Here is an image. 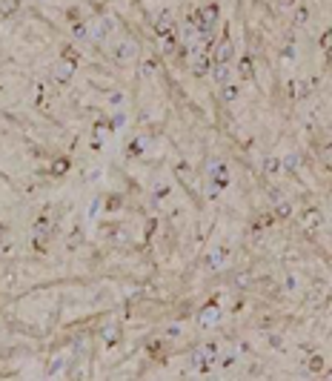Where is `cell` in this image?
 Segmentation results:
<instances>
[{"label":"cell","instance_id":"2","mask_svg":"<svg viewBox=\"0 0 332 381\" xmlns=\"http://www.w3.org/2000/svg\"><path fill=\"white\" fill-rule=\"evenodd\" d=\"M198 20H200V34H206V37H209L212 26L218 23V6H215V3L200 6V9H198Z\"/></svg>","mask_w":332,"mask_h":381},{"label":"cell","instance_id":"18","mask_svg":"<svg viewBox=\"0 0 332 381\" xmlns=\"http://www.w3.org/2000/svg\"><path fill=\"white\" fill-rule=\"evenodd\" d=\"M72 34H75L78 40H86V37H89V26L78 20V23H72Z\"/></svg>","mask_w":332,"mask_h":381},{"label":"cell","instance_id":"20","mask_svg":"<svg viewBox=\"0 0 332 381\" xmlns=\"http://www.w3.org/2000/svg\"><path fill=\"white\" fill-rule=\"evenodd\" d=\"M161 52H164V55H172V52H175V37H172V32L161 37Z\"/></svg>","mask_w":332,"mask_h":381},{"label":"cell","instance_id":"35","mask_svg":"<svg viewBox=\"0 0 332 381\" xmlns=\"http://www.w3.org/2000/svg\"><path fill=\"white\" fill-rule=\"evenodd\" d=\"M117 206H120V198H117V195H112V198H109V209H117Z\"/></svg>","mask_w":332,"mask_h":381},{"label":"cell","instance_id":"29","mask_svg":"<svg viewBox=\"0 0 332 381\" xmlns=\"http://www.w3.org/2000/svg\"><path fill=\"white\" fill-rule=\"evenodd\" d=\"M103 338H106V341L112 344V341L117 338V327H106V330H103Z\"/></svg>","mask_w":332,"mask_h":381},{"label":"cell","instance_id":"33","mask_svg":"<svg viewBox=\"0 0 332 381\" xmlns=\"http://www.w3.org/2000/svg\"><path fill=\"white\" fill-rule=\"evenodd\" d=\"M123 120H126V117H123V112H117L115 120H112V129H115V126H123Z\"/></svg>","mask_w":332,"mask_h":381},{"label":"cell","instance_id":"19","mask_svg":"<svg viewBox=\"0 0 332 381\" xmlns=\"http://www.w3.org/2000/svg\"><path fill=\"white\" fill-rule=\"evenodd\" d=\"M238 75H241V78H252V58H241V63H238Z\"/></svg>","mask_w":332,"mask_h":381},{"label":"cell","instance_id":"25","mask_svg":"<svg viewBox=\"0 0 332 381\" xmlns=\"http://www.w3.org/2000/svg\"><path fill=\"white\" fill-rule=\"evenodd\" d=\"M321 370H324V358H321V355H312V358H309V373H321Z\"/></svg>","mask_w":332,"mask_h":381},{"label":"cell","instance_id":"8","mask_svg":"<svg viewBox=\"0 0 332 381\" xmlns=\"http://www.w3.org/2000/svg\"><path fill=\"white\" fill-rule=\"evenodd\" d=\"M49 235H52V230H49V224H46V221H37V224H34L32 238H34V247L40 249V252L46 249V238H49Z\"/></svg>","mask_w":332,"mask_h":381},{"label":"cell","instance_id":"27","mask_svg":"<svg viewBox=\"0 0 332 381\" xmlns=\"http://www.w3.org/2000/svg\"><path fill=\"white\" fill-rule=\"evenodd\" d=\"M275 6H278V12H289V9H295V6H298V0H278Z\"/></svg>","mask_w":332,"mask_h":381},{"label":"cell","instance_id":"7","mask_svg":"<svg viewBox=\"0 0 332 381\" xmlns=\"http://www.w3.org/2000/svg\"><path fill=\"white\" fill-rule=\"evenodd\" d=\"M218 318H221V307H218V304H206L198 315L200 327H212V324H218Z\"/></svg>","mask_w":332,"mask_h":381},{"label":"cell","instance_id":"22","mask_svg":"<svg viewBox=\"0 0 332 381\" xmlns=\"http://www.w3.org/2000/svg\"><path fill=\"white\" fill-rule=\"evenodd\" d=\"M63 367H66V358H63V355H57V358L49 364V376H60V373H63Z\"/></svg>","mask_w":332,"mask_h":381},{"label":"cell","instance_id":"6","mask_svg":"<svg viewBox=\"0 0 332 381\" xmlns=\"http://www.w3.org/2000/svg\"><path fill=\"white\" fill-rule=\"evenodd\" d=\"M232 55H235L232 40H229V37H223V40L215 46V63H229V60H232Z\"/></svg>","mask_w":332,"mask_h":381},{"label":"cell","instance_id":"13","mask_svg":"<svg viewBox=\"0 0 332 381\" xmlns=\"http://www.w3.org/2000/svg\"><path fill=\"white\" fill-rule=\"evenodd\" d=\"M212 78H215L221 86H223V83H229V78H232V69H229V63H215V72H212Z\"/></svg>","mask_w":332,"mask_h":381},{"label":"cell","instance_id":"15","mask_svg":"<svg viewBox=\"0 0 332 381\" xmlns=\"http://www.w3.org/2000/svg\"><path fill=\"white\" fill-rule=\"evenodd\" d=\"M206 172H209V178H218V175H226V166H223V161H209L206 164Z\"/></svg>","mask_w":332,"mask_h":381},{"label":"cell","instance_id":"3","mask_svg":"<svg viewBox=\"0 0 332 381\" xmlns=\"http://www.w3.org/2000/svg\"><path fill=\"white\" fill-rule=\"evenodd\" d=\"M75 66H78V60H69V58H60L55 66H52V78L57 83H69L75 78Z\"/></svg>","mask_w":332,"mask_h":381},{"label":"cell","instance_id":"21","mask_svg":"<svg viewBox=\"0 0 332 381\" xmlns=\"http://www.w3.org/2000/svg\"><path fill=\"white\" fill-rule=\"evenodd\" d=\"M69 172V161L66 158H57L55 164H52V175H66Z\"/></svg>","mask_w":332,"mask_h":381},{"label":"cell","instance_id":"26","mask_svg":"<svg viewBox=\"0 0 332 381\" xmlns=\"http://www.w3.org/2000/svg\"><path fill=\"white\" fill-rule=\"evenodd\" d=\"M15 9H17V0H3V3H0V12H3V15H12Z\"/></svg>","mask_w":332,"mask_h":381},{"label":"cell","instance_id":"37","mask_svg":"<svg viewBox=\"0 0 332 381\" xmlns=\"http://www.w3.org/2000/svg\"><path fill=\"white\" fill-rule=\"evenodd\" d=\"M3 232H6V230H3V224H0V238H3Z\"/></svg>","mask_w":332,"mask_h":381},{"label":"cell","instance_id":"32","mask_svg":"<svg viewBox=\"0 0 332 381\" xmlns=\"http://www.w3.org/2000/svg\"><path fill=\"white\" fill-rule=\"evenodd\" d=\"M98 209H100V201H92V204H89V218L98 215Z\"/></svg>","mask_w":332,"mask_h":381},{"label":"cell","instance_id":"16","mask_svg":"<svg viewBox=\"0 0 332 381\" xmlns=\"http://www.w3.org/2000/svg\"><path fill=\"white\" fill-rule=\"evenodd\" d=\"M221 98L226 100V103H232V100L238 98V86H235V83H223V86H221Z\"/></svg>","mask_w":332,"mask_h":381},{"label":"cell","instance_id":"28","mask_svg":"<svg viewBox=\"0 0 332 381\" xmlns=\"http://www.w3.org/2000/svg\"><path fill=\"white\" fill-rule=\"evenodd\" d=\"M298 164H301L298 155H286V158H283V169H295Z\"/></svg>","mask_w":332,"mask_h":381},{"label":"cell","instance_id":"34","mask_svg":"<svg viewBox=\"0 0 332 381\" xmlns=\"http://www.w3.org/2000/svg\"><path fill=\"white\" fill-rule=\"evenodd\" d=\"M152 72H155V60H146L143 63V75H152Z\"/></svg>","mask_w":332,"mask_h":381},{"label":"cell","instance_id":"4","mask_svg":"<svg viewBox=\"0 0 332 381\" xmlns=\"http://www.w3.org/2000/svg\"><path fill=\"white\" fill-rule=\"evenodd\" d=\"M189 58H192V72H195V75H206V72H209V66H212V55H209L206 49L192 52Z\"/></svg>","mask_w":332,"mask_h":381},{"label":"cell","instance_id":"23","mask_svg":"<svg viewBox=\"0 0 332 381\" xmlns=\"http://www.w3.org/2000/svg\"><path fill=\"white\" fill-rule=\"evenodd\" d=\"M95 135H100V141H106V138H109V135H112V126H109V123H103V120H100V123H95Z\"/></svg>","mask_w":332,"mask_h":381},{"label":"cell","instance_id":"30","mask_svg":"<svg viewBox=\"0 0 332 381\" xmlns=\"http://www.w3.org/2000/svg\"><path fill=\"white\" fill-rule=\"evenodd\" d=\"M81 241H83V235H81V232H75V235H69V241H66V244H69V249H72V247H78Z\"/></svg>","mask_w":332,"mask_h":381},{"label":"cell","instance_id":"9","mask_svg":"<svg viewBox=\"0 0 332 381\" xmlns=\"http://www.w3.org/2000/svg\"><path fill=\"white\" fill-rule=\"evenodd\" d=\"M135 55H138V46H135L132 40H126V43H117L115 46V58L123 63V60H132Z\"/></svg>","mask_w":332,"mask_h":381},{"label":"cell","instance_id":"31","mask_svg":"<svg viewBox=\"0 0 332 381\" xmlns=\"http://www.w3.org/2000/svg\"><path fill=\"white\" fill-rule=\"evenodd\" d=\"M321 46H324V49L330 46V49H332V29H330L327 34H324V37H321Z\"/></svg>","mask_w":332,"mask_h":381},{"label":"cell","instance_id":"10","mask_svg":"<svg viewBox=\"0 0 332 381\" xmlns=\"http://www.w3.org/2000/svg\"><path fill=\"white\" fill-rule=\"evenodd\" d=\"M229 261V249L226 247H218V249H212V255L206 258V264L212 266V269H218V266H223Z\"/></svg>","mask_w":332,"mask_h":381},{"label":"cell","instance_id":"1","mask_svg":"<svg viewBox=\"0 0 332 381\" xmlns=\"http://www.w3.org/2000/svg\"><path fill=\"white\" fill-rule=\"evenodd\" d=\"M218 361V344H203V347H195L189 352V364L200 370V373H206V370H212Z\"/></svg>","mask_w":332,"mask_h":381},{"label":"cell","instance_id":"24","mask_svg":"<svg viewBox=\"0 0 332 381\" xmlns=\"http://www.w3.org/2000/svg\"><path fill=\"white\" fill-rule=\"evenodd\" d=\"M289 212H292V206H289L286 201H281V204H275V215H278V218H286Z\"/></svg>","mask_w":332,"mask_h":381},{"label":"cell","instance_id":"14","mask_svg":"<svg viewBox=\"0 0 332 381\" xmlns=\"http://www.w3.org/2000/svg\"><path fill=\"white\" fill-rule=\"evenodd\" d=\"M264 172H266V175H281V172H283V161H281V158H266V161H264Z\"/></svg>","mask_w":332,"mask_h":381},{"label":"cell","instance_id":"36","mask_svg":"<svg viewBox=\"0 0 332 381\" xmlns=\"http://www.w3.org/2000/svg\"><path fill=\"white\" fill-rule=\"evenodd\" d=\"M223 367H226V370H229V367H235V355H226V358H223Z\"/></svg>","mask_w":332,"mask_h":381},{"label":"cell","instance_id":"12","mask_svg":"<svg viewBox=\"0 0 332 381\" xmlns=\"http://www.w3.org/2000/svg\"><path fill=\"white\" fill-rule=\"evenodd\" d=\"M321 212H318V209H306V212H304V218H301V227H304V230H315L318 224H321Z\"/></svg>","mask_w":332,"mask_h":381},{"label":"cell","instance_id":"5","mask_svg":"<svg viewBox=\"0 0 332 381\" xmlns=\"http://www.w3.org/2000/svg\"><path fill=\"white\" fill-rule=\"evenodd\" d=\"M112 32H115V20H112V17H103L100 23H95V26H92L89 37H95V40H106Z\"/></svg>","mask_w":332,"mask_h":381},{"label":"cell","instance_id":"11","mask_svg":"<svg viewBox=\"0 0 332 381\" xmlns=\"http://www.w3.org/2000/svg\"><path fill=\"white\" fill-rule=\"evenodd\" d=\"M155 32L161 34V37L172 32V12H166V9H164V12L158 15V20H155Z\"/></svg>","mask_w":332,"mask_h":381},{"label":"cell","instance_id":"17","mask_svg":"<svg viewBox=\"0 0 332 381\" xmlns=\"http://www.w3.org/2000/svg\"><path fill=\"white\" fill-rule=\"evenodd\" d=\"M309 20V12H306V6H295V17H292V26H304Z\"/></svg>","mask_w":332,"mask_h":381}]
</instances>
